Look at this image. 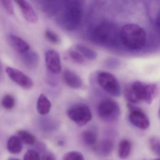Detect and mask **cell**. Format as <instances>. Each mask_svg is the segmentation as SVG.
Here are the masks:
<instances>
[{"label":"cell","mask_w":160,"mask_h":160,"mask_svg":"<svg viewBox=\"0 0 160 160\" xmlns=\"http://www.w3.org/2000/svg\"><path fill=\"white\" fill-rule=\"evenodd\" d=\"M120 38L122 43L127 48L137 50L145 46L147 34L144 29L137 24H127L122 28Z\"/></svg>","instance_id":"obj_1"},{"label":"cell","mask_w":160,"mask_h":160,"mask_svg":"<svg viewBox=\"0 0 160 160\" xmlns=\"http://www.w3.org/2000/svg\"><path fill=\"white\" fill-rule=\"evenodd\" d=\"M84 6L80 1H70L64 12V23L68 29L73 30L79 26L83 14Z\"/></svg>","instance_id":"obj_2"},{"label":"cell","mask_w":160,"mask_h":160,"mask_svg":"<svg viewBox=\"0 0 160 160\" xmlns=\"http://www.w3.org/2000/svg\"><path fill=\"white\" fill-rule=\"evenodd\" d=\"M131 87L138 102L143 101L151 104L159 93V88L155 84H147L137 81L131 84Z\"/></svg>","instance_id":"obj_3"},{"label":"cell","mask_w":160,"mask_h":160,"mask_svg":"<svg viewBox=\"0 0 160 160\" xmlns=\"http://www.w3.org/2000/svg\"><path fill=\"white\" fill-rule=\"evenodd\" d=\"M97 81L100 87L113 96H120L121 88L118 79L112 74L101 72L97 76Z\"/></svg>","instance_id":"obj_4"},{"label":"cell","mask_w":160,"mask_h":160,"mask_svg":"<svg viewBox=\"0 0 160 160\" xmlns=\"http://www.w3.org/2000/svg\"><path fill=\"white\" fill-rule=\"evenodd\" d=\"M98 115L106 121H113L118 118L120 110L118 103L111 99L103 100L98 106Z\"/></svg>","instance_id":"obj_5"},{"label":"cell","mask_w":160,"mask_h":160,"mask_svg":"<svg viewBox=\"0 0 160 160\" xmlns=\"http://www.w3.org/2000/svg\"><path fill=\"white\" fill-rule=\"evenodd\" d=\"M67 115L70 119L80 126L87 124L92 118L90 109L88 106L84 104L72 107L67 111Z\"/></svg>","instance_id":"obj_6"},{"label":"cell","mask_w":160,"mask_h":160,"mask_svg":"<svg viewBox=\"0 0 160 160\" xmlns=\"http://www.w3.org/2000/svg\"><path fill=\"white\" fill-rule=\"evenodd\" d=\"M115 30L110 25L102 24L97 26L92 32V39L97 42L105 44L111 43L116 39Z\"/></svg>","instance_id":"obj_7"},{"label":"cell","mask_w":160,"mask_h":160,"mask_svg":"<svg viewBox=\"0 0 160 160\" xmlns=\"http://www.w3.org/2000/svg\"><path fill=\"white\" fill-rule=\"evenodd\" d=\"M130 109L129 119L134 126L140 129H147L150 125V122L145 113L138 108L128 105Z\"/></svg>","instance_id":"obj_8"},{"label":"cell","mask_w":160,"mask_h":160,"mask_svg":"<svg viewBox=\"0 0 160 160\" xmlns=\"http://www.w3.org/2000/svg\"><path fill=\"white\" fill-rule=\"evenodd\" d=\"M6 72L13 81L23 88L30 89L33 87L32 79L21 71L12 67H7Z\"/></svg>","instance_id":"obj_9"},{"label":"cell","mask_w":160,"mask_h":160,"mask_svg":"<svg viewBox=\"0 0 160 160\" xmlns=\"http://www.w3.org/2000/svg\"><path fill=\"white\" fill-rule=\"evenodd\" d=\"M45 61L47 67L53 74L59 73L61 70L60 58L57 51L49 50L45 54Z\"/></svg>","instance_id":"obj_10"},{"label":"cell","mask_w":160,"mask_h":160,"mask_svg":"<svg viewBox=\"0 0 160 160\" xmlns=\"http://www.w3.org/2000/svg\"><path fill=\"white\" fill-rule=\"evenodd\" d=\"M16 2L19 6L25 19L32 24H36L38 17L31 5L26 1H17Z\"/></svg>","instance_id":"obj_11"},{"label":"cell","mask_w":160,"mask_h":160,"mask_svg":"<svg viewBox=\"0 0 160 160\" xmlns=\"http://www.w3.org/2000/svg\"><path fill=\"white\" fill-rule=\"evenodd\" d=\"M63 78L66 84L72 88H80L83 85L80 77L71 70H65L63 73Z\"/></svg>","instance_id":"obj_12"},{"label":"cell","mask_w":160,"mask_h":160,"mask_svg":"<svg viewBox=\"0 0 160 160\" xmlns=\"http://www.w3.org/2000/svg\"><path fill=\"white\" fill-rule=\"evenodd\" d=\"M9 39L12 46L20 53H25L29 51L30 48L29 44L27 42L16 35L11 34L9 36Z\"/></svg>","instance_id":"obj_13"},{"label":"cell","mask_w":160,"mask_h":160,"mask_svg":"<svg viewBox=\"0 0 160 160\" xmlns=\"http://www.w3.org/2000/svg\"><path fill=\"white\" fill-rule=\"evenodd\" d=\"M22 60L26 67L30 69L36 68L39 64V56L33 51L22 53Z\"/></svg>","instance_id":"obj_14"},{"label":"cell","mask_w":160,"mask_h":160,"mask_svg":"<svg viewBox=\"0 0 160 160\" xmlns=\"http://www.w3.org/2000/svg\"><path fill=\"white\" fill-rule=\"evenodd\" d=\"M114 144L110 139H104L96 147L95 151L98 155L106 156L109 155L114 149Z\"/></svg>","instance_id":"obj_15"},{"label":"cell","mask_w":160,"mask_h":160,"mask_svg":"<svg viewBox=\"0 0 160 160\" xmlns=\"http://www.w3.org/2000/svg\"><path fill=\"white\" fill-rule=\"evenodd\" d=\"M51 102L43 93L39 96L37 103V108L38 112L41 115L48 114L51 108Z\"/></svg>","instance_id":"obj_16"},{"label":"cell","mask_w":160,"mask_h":160,"mask_svg":"<svg viewBox=\"0 0 160 160\" xmlns=\"http://www.w3.org/2000/svg\"><path fill=\"white\" fill-rule=\"evenodd\" d=\"M7 149L8 151L13 154L20 153L22 150V143L18 136L11 137L7 142Z\"/></svg>","instance_id":"obj_17"},{"label":"cell","mask_w":160,"mask_h":160,"mask_svg":"<svg viewBox=\"0 0 160 160\" xmlns=\"http://www.w3.org/2000/svg\"><path fill=\"white\" fill-rule=\"evenodd\" d=\"M131 146L130 141L126 139H123L120 142L118 148V155L122 159L128 158L131 153Z\"/></svg>","instance_id":"obj_18"},{"label":"cell","mask_w":160,"mask_h":160,"mask_svg":"<svg viewBox=\"0 0 160 160\" xmlns=\"http://www.w3.org/2000/svg\"><path fill=\"white\" fill-rule=\"evenodd\" d=\"M76 49L84 58H86L88 59L93 60L97 58L96 52L85 45L81 44H78L76 46Z\"/></svg>","instance_id":"obj_19"},{"label":"cell","mask_w":160,"mask_h":160,"mask_svg":"<svg viewBox=\"0 0 160 160\" xmlns=\"http://www.w3.org/2000/svg\"><path fill=\"white\" fill-rule=\"evenodd\" d=\"M18 137L22 143L26 145H32L36 142V138L29 132L21 130L18 132Z\"/></svg>","instance_id":"obj_20"},{"label":"cell","mask_w":160,"mask_h":160,"mask_svg":"<svg viewBox=\"0 0 160 160\" xmlns=\"http://www.w3.org/2000/svg\"><path fill=\"white\" fill-rule=\"evenodd\" d=\"M82 138L86 145L89 146H94L97 141V133L93 130H86L82 134Z\"/></svg>","instance_id":"obj_21"},{"label":"cell","mask_w":160,"mask_h":160,"mask_svg":"<svg viewBox=\"0 0 160 160\" xmlns=\"http://www.w3.org/2000/svg\"><path fill=\"white\" fill-rule=\"evenodd\" d=\"M123 94L124 97L127 101L132 103H138L137 100L134 94L132 89L131 87V84L126 85L124 87L123 90Z\"/></svg>","instance_id":"obj_22"},{"label":"cell","mask_w":160,"mask_h":160,"mask_svg":"<svg viewBox=\"0 0 160 160\" xmlns=\"http://www.w3.org/2000/svg\"><path fill=\"white\" fill-rule=\"evenodd\" d=\"M2 104L6 109H11L13 108L15 105L14 97L10 94H6L2 98Z\"/></svg>","instance_id":"obj_23"},{"label":"cell","mask_w":160,"mask_h":160,"mask_svg":"<svg viewBox=\"0 0 160 160\" xmlns=\"http://www.w3.org/2000/svg\"><path fill=\"white\" fill-rule=\"evenodd\" d=\"M149 145L152 151L159 156L160 153V143L159 138L156 137H152L150 138Z\"/></svg>","instance_id":"obj_24"},{"label":"cell","mask_w":160,"mask_h":160,"mask_svg":"<svg viewBox=\"0 0 160 160\" xmlns=\"http://www.w3.org/2000/svg\"><path fill=\"white\" fill-rule=\"evenodd\" d=\"M63 160H85V159L81 152L73 151L66 153L63 156Z\"/></svg>","instance_id":"obj_25"},{"label":"cell","mask_w":160,"mask_h":160,"mask_svg":"<svg viewBox=\"0 0 160 160\" xmlns=\"http://www.w3.org/2000/svg\"><path fill=\"white\" fill-rule=\"evenodd\" d=\"M45 36L50 42L54 44H58L60 42L59 36L52 31L47 30L45 32Z\"/></svg>","instance_id":"obj_26"},{"label":"cell","mask_w":160,"mask_h":160,"mask_svg":"<svg viewBox=\"0 0 160 160\" xmlns=\"http://www.w3.org/2000/svg\"><path fill=\"white\" fill-rule=\"evenodd\" d=\"M24 160H41V157L37 151L30 150L25 153Z\"/></svg>","instance_id":"obj_27"},{"label":"cell","mask_w":160,"mask_h":160,"mask_svg":"<svg viewBox=\"0 0 160 160\" xmlns=\"http://www.w3.org/2000/svg\"><path fill=\"white\" fill-rule=\"evenodd\" d=\"M70 55L72 58L78 63L82 64L85 62L84 57L76 50H71L70 51Z\"/></svg>","instance_id":"obj_28"},{"label":"cell","mask_w":160,"mask_h":160,"mask_svg":"<svg viewBox=\"0 0 160 160\" xmlns=\"http://www.w3.org/2000/svg\"><path fill=\"white\" fill-rule=\"evenodd\" d=\"M1 2L2 3L4 8L10 14L13 15L14 14V10L12 2L9 0H3Z\"/></svg>","instance_id":"obj_29"},{"label":"cell","mask_w":160,"mask_h":160,"mask_svg":"<svg viewBox=\"0 0 160 160\" xmlns=\"http://www.w3.org/2000/svg\"><path fill=\"white\" fill-rule=\"evenodd\" d=\"M43 160H56V158L53 153L48 152L44 155Z\"/></svg>","instance_id":"obj_30"},{"label":"cell","mask_w":160,"mask_h":160,"mask_svg":"<svg viewBox=\"0 0 160 160\" xmlns=\"http://www.w3.org/2000/svg\"><path fill=\"white\" fill-rule=\"evenodd\" d=\"M10 160H18V159H12Z\"/></svg>","instance_id":"obj_31"},{"label":"cell","mask_w":160,"mask_h":160,"mask_svg":"<svg viewBox=\"0 0 160 160\" xmlns=\"http://www.w3.org/2000/svg\"><path fill=\"white\" fill-rule=\"evenodd\" d=\"M153 160H160V158H157V159H154Z\"/></svg>","instance_id":"obj_32"},{"label":"cell","mask_w":160,"mask_h":160,"mask_svg":"<svg viewBox=\"0 0 160 160\" xmlns=\"http://www.w3.org/2000/svg\"></svg>","instance_id":"obj_33"}]
</instances>
